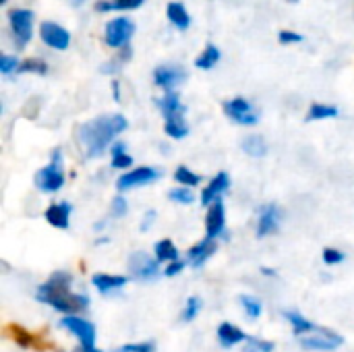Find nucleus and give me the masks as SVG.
Here are the masks:
<instances>
[{
	"label": "nucleus",
	"instance_id": "nucleus-1",
	"mask_svg": "<svg viewBox=\"0 0 354 352\" xmlns=\"http://www.w3.org/2000/svg\"><path fill=\"white\" fill-rule=\"evenodd\" d=\"M71 282H73V276L66 274V272L52 274L50 280L37 288V301L44 303V305L54 307L56 311H60L64 315L81 313L83 309H87L89 299L85 295L73 293L71 290Z\"/></svg>",
	"mask_w": 354,
	"mask_h": 352
},
{
	"label": "nucleus",
	"instance_id": "nucleus-2",
	"mask_svg": "<svg viewBox=\"0 0 354 352\" xmlns=\"http://www.w3.org/2000/svg\"><path fill=\"white\" fill-rule=\"evenodd\" d=\"M127 127L129 122L122 114H104L79 127V141L83 143L89 158H97L106 151L116 135L127 131Z\"/></svg>",
	"mask_w": 354,
	"mask_h": 352
},
{
	"label": "nucleus",
	"instance_id": "nucleus-3",
	"mask_svg": "<svg viewBox=\"0 0 354 352\" xmlns=\"http://www.w3.org/2000/svg\"><path fill=\"white\" fill-rule=\"evenodd\" d=\"M35 185L41 193H56L62 189L64 185V172H62V164H60V151L56 149L52 156V162L41 168L35 176Z\"/></svg>",
	"mask_w": 354,
	"mask_h": 352
},
{
	"label": "nucleus",
	"instance_id": "nucleus-4",
	"mask_svg": "<svg viewBox=\"0 0 354 352\" xmlns=\"http://www.w3.org/2000/svg\"><path fill=\"white\" fill-rule=\"evenodd\" d=\"M8 21L12 29V37L19 48H25L33 35V10L27 8H12L8 10Z\"/></svg>",
	"mask_w": 354,
	"mask_h": 352
},
{
	"label": "nucleus",
	"instance_id": "nucleus-5",
	"mask_svg": "<svg viewBox=\"0 0 354 352\" xmlns=\"http://www.w3.org/2000/svg\"><path fill=\"white\" fill-rule=\"evenodd\" d=\"M135 33V23L127 17H116L106 25V44L110 48H124L129 46Z\"/></svg>",
	"mask_w": 354,
	"mask_h": 352
},
{
	"label": "nucleus",
	"instance_id": "nucleus-6",
	"mask_svg": "<svg viewBox=\"0 0 354 352\" xmlns=\"http://www.w3.org/2000/svg\"><path fill=\"white\" fill-rule=\"evenodd\" d=\"M224 114L245 127H253L259 122V114L255 112V108L245 100V98H232L228 102H224Z\"/></svg>",
	"mask_w": 354,
	"mask_h": 352
},
{
	"label": "nucleus",
	"instance_id": "nucleus-7",
	"mask_svg": "<svg viewBox=\"0 0 354 352\" xmlns=\"http://www.w3.org/2000/svg\"><path fill=\"white\" fill-rule=\"evenodd\" d=\"M344 344V338L330 330H315L309 336L301 338V346L305 351H336Z\"/></svg>",
	"mask_w": 354,
	"mask_h": 352
},
{
	"label": "nucleus",
	"instance_id": "nucleus-8",
	"mask_svg": "<svg viewBox=\"0 0 354 352\" xmlns=\"http://www.w3.org/2000/svg\"><path fill=\"white\" fill-rule=\"evenodd\" d=\"M129 272L135 280L149 282L160 274V261L149 257L145 251H139L129 259Z\"/></svg>",
	"mask_w": 354,
	"mask_h": 352
},
{
	"label": "nucleus",
	"instance_id": "nucleus-9",
	"mask_svg": "<svg viewBox=\"0 0 354 352\" xmlns=\"http://www.w3.org/2000/svg\"><path fill=\"white\" fill-rule=\"evenodd\" d=\"M60 326L66 328L79 342L83 349H93L95 344V326L85 322L83 317H73V315H66L60 319Z\"/></svg>",
	"mask_w": 354,
	"mask_h": 352
},
{
	"label": "nucleus",
	"instance_id": "nucleus-10",
	"mask_svg": "<svg viewBox=\"0 0 354 352\" xmlns=\"http://www.w3.org/2000/svg\"><path fill=\"white\" fill-rule=\"evenodd\" d=\"M158 178H160V172H158L156 168L141 166V168H133V170L124 172V174L118 178L116 187H118L120 191H129V189H135V187L149 185V183H153V180H158Z\"/></svg>",
	"mask_w": 354,
	"mask_h": 352
},
{
	"label": "nucleus",
	"instance_id": "nucleus-11",
	"mask_svg": "<svg viewBox=\"0 0 354 352\" xmlns=\"http://www.w3.org/2000/svg\"><path fill=\"white\" fill-rule=\"evenodd\" d=\"M187 79V71L178 64H160L153 71V83L166 91H172L176 85H180Z\"/></svg>",
	"mask_w": 354,
	"mask_h": 352
},
{
	"label": "nucleus",
	"instance_id": "nucleus-12",
	"mask_svg": "<svg viewBox=\"0 0 354 352\" xmlns=\"http://www.w3.org/2000/svg\"><path fill=\"white\" fill-rule=\"evenodd\" d=\"M39 35H41L44 44H48L54 50H66L71 46V33L64 27H60L58 23L44 21L39 25Z\"/></svg>",
	"mask_w": 354,
	"mask_h": 352
},
{
	"label": "nucleus",
	"instance_id": "nucleus-13",
	"mask_svg": "<svg viewBox=\"0 0 354 352\" xmlns=\"http://www.w3.org/2000/svg\"><path fill=\"white\" fill-rule=\"evenodd\" d=\"M280 220H282V216H280L278 205H274V203L263 205L257 216V237L263 239V237L274 234L280 228Z\"/></svg>",
	"mask_w": 354,
	"mask_h": 352
},
{
	"label": "nucleus",
	"instance_id": "nucleus-14",
	"mask_svg": "<svg viewBox=\"0 0 354 352\" xmlns=\"http://www.w3.org/2000/svg\"><path fill=\"white\" fill-rule=\"evenodd\" d=\"M224 224H226V212H224V201L218 199L209 205L207 210V218H205V230H207V237L209 239H216L222 230H224Z\"/></svg>",
	"mask_w": 354,
	"mask_h": 352
},
{
	"label": "nucleus",
	"instance_id": "nucleus-15",
	"mask_svg": "<svg viewBox=\"0 0 354 352\" xmlns=\"http://www.w3.org/2000/svg\"><path fill=\"white\" fill-rule=\"evenodd\" d=\"M228 187H230L228 174H226V172H220V174L203 189V193H201V203H203V205H212L214 201L222 199V193H224Z\"/></svg>",
	"mask_w": 354,
	"mask_h": 352
},
{
	"label": "nucleus",
	"instance_id": "nucleus-16",
	"mask_svg": "<svg viewBox=\"0 0 354 352\" xmlns=\"http://www.w3.org/2000/svg\"><path fill=\"white\" fill-rule=\"evenodd\" d=\"M44 218L50 226L64 230L71 224V205L68 203H54L46 210Z\"/></svg>",
	"mask_w": 354,
	"mask_h": 352
},
{
	"label": "nucleus",
	"instance_id": "nucleus-17",
	"mask_svg": "<svg viewBox=\"0 0 354 352\" xmlns=\"http://www.w3.org/2000/svg\"><path fill=\"white\" fill-rule=\"evenodd\" d=\"M216 241L214 239H203L201 243H197L195 247H191V251H189V261H191V266L193 268H201L214 253H216Z\"/></svg>",
	"mask_w": 354,
	"mask_h": 352
},
{
	"label": "nucleus",
	"instance_id": "nucleus-18",
	"mask_svg": "<svg viewBox=\"0 0 354 352\" xmlns=\"http://www.w3.org/2000/svg\"><path fill=\"white\" fill-rule=\"evenodd\" d=\"M91 282L102 295H110V293L120 290L129 282V278L127 276H114V274H95L91 278Z\"/></svg>",
	"mask_w": 354,
	"mask_h": 352
},
{
	"label": "nucleus",
	"instance_id": "nucleus-19",
	"mask_svg": "<svg viewBox=\"0 0 354 352\" xmlns=\"http://www.w3.org/2000/svg\"><path fill=\"white\" fill-rule=\"evenodd\" d=\"M218 340L224 349H232L241 342L247 340V334L239 328V326H232L228 322H224L220 328H218Z\"/></svg>",
	"mask_w": 354,
	"mask_h": 352
},
{
	"label": "nucleus",
	"instance_id": "nucleus-20",
	"mask_svg": "<svg viewBox=\"0 0 354 352\" xmlns=\"http://www.w3.org/2000/svg\"><path fill=\"white\" fill-rule=\"evenodd\" d=\"M158 108L162 110L164 118H170V116H174V114L185 112V106L180 104V98H178L176 91H166L164 98L158 100Z\"/></svg>",
	"mask_w": 354,
	"mask_h": 352
},
{
	"label": "nucleus",
	"instance_id": "nucleus-21",
	"mask_svg": "<svg viewBox=\"0 0 354 352\" xmlns=\"http://www.w3.org/2000/svg\"><path fill=\"white\" fill-rule=\"evenodd\" d=\"M164 131H166V135L172 137V139H183V137H187V135H189V124H187L185 112L166 118Z\"/></svg>",
	"mask_w": 354,
	"mask_h": 352
},
{
	"label": "nucleus",
	"instance_id": "nucleus-22",
	"mask_svg": "<svg viewBox=\"0 0 354 352\" xmlns=\"http://www.w3.org/2000/svg\"><path fill=\"white\" fill-rule=\"evenodd\" d=\"M284 317L288 319V324L292 326V332H295L299 338H303L305 334L317 330V328H315L303 313H299V311H284Z\"/></svg>",
	"mask_w": 354,
	"mask_h": 352
},
{
	"label": "nucleus",
	"instance_id": "nucleus-23",
	"mask_svg": "<svg viewBox=\"0 0 354 352\" xmlns=\"http://www.w3.org/2000/svg\"><path fill=\"white\" fill-rule=\"evenodd\" d=\"M166 15H168V19H170V23H174L178 29H189V25H191V17H189V12H187V8H185V4H180V2H170L168 6H166Z\"/></svg>",
	"mask_w": 354,
	"mask_h": 352
},
{
	"label": "nucleus",
	"instance_id": "nucleus-24",
	"mask_svg": "<svg viewBox=\"0 0 354 352\" xmlns=\"http://www.w3.org/2000/svg\"><path fill=\"white\" fill-rule=\"evenodd\" d=\"M143 0H97L93 8L97 12H110V10H133L139 8Z\"/></svg>",
	"mask_w": 354,
	"mask_h": 352
},
{
	"label": "nucleus",
	"instance_id": "nucleus-25",
	"mask_svg": "<svg viewBox=\"0 0 354 352\" xmlns=\"http://www.w3.org/2000/svg\"><path fill=\"white\" fill-rule=\"evenodd\" d=\"M153 251H156V259L162 261V263H174V261H178V249L174 247V243L170 239L158 241L156 247H153Z\"/></svg>",
	"mask_w": 354,
	"mask_h": 352
},
{
	"label": "nucleus",
	"instance_id": "nucleus-26",
	"mask_svg": "<svg viewBox=\"0 0 354 352\" xmlns=\"http://www.w3.org/2000/svg\"><path fill=\"white\" fill-rule=\"evenodd\" d=\"M241 147H243V151L249 154L251 158H263L266 151H268L266 139H263L261 135H249V137H245L243 143H241Z\"/></svg>",
	"mask_w": 354,
	"mask_h": 352
},
{
	"label": "nucleus",
	"instance_id": "nucleus-27",
	"mask_svg": "<svg viewBox=\"0 0 354 352\" xmlns=\"http://www.w3.org/2000/svg\"><path fill=\"white\" fill-rule=\"evenodd\" d=\"M6 334L12 338V342L21 349H31L35 344V336L29 334L23 326H17V324H10L6 326Z\"/></svg>",
	"mask_w": 354,
	"mask_h": 352
},
{
	"label": "nucleus",
	"instance_id": "nucleus-28",
	"mask_svg": "<svg viewBox=\"0 0 354 352\" xmlns=\"http://www.w3.org/2000/svg\"><path fill=\"white\" fill-rule=\"evenodd\" d=\"M220 50L214 46V44H207L205 46V50L197 56V60H195V66L197 68H201V71H209V68H214L216 64H218V60H220Z\"/></svg>",
	"mask_w": 354,
	"mask_h": 352
},
{
	"label": "nucleus",
	"instance_id": "nucleus-29",
	"mask_svg": "<svg viewBox=\"0 0 354 352\" xmlns=\"http://www.w3.org/2000/svg\"><path fill=\"white\" fill-rule=\"evenodd\" d=\"M340 112L336 106H328V104H313L309 108L307 120H326V118H336Z\"/></svg>",
	"mask_w": 354,
	"mask_h": 352
},
{
	"label": "nucleus",
	"instance_id": "nucleus-30",
	"mask_svg": "<svg viewBox=\"0 0 354 352\" xmlns=\"http://www.w3.org/2000/svg\"><path fill=\"white\" fill-rule=\"evenodd\" d=\"M174 180L180 185V187H197L199 183H201V176L199 174H195L191 168H187V166H178L176 168V172H174Z\"/></svg>",
	"mask_w": 354,
	"mask_h": 352
},
{
	"label": "nucleus",
	"instance_id": "nucleus-31",
	"mask_svg": "<svg viewBox=\"0 0 354 352\" xmlns=\"http://www.w3.org/2000/svg\"><path fill=\"white\" fill-rule=\"evenodd\" d=\"M133 166V158L124 151V143H116L112 147V168H131Z\"/></svg>",
	"mask_w": 354,
	"mask_h": 352
},
{
	"label": "nucleus",
	"instance_id": "nucleus-32",
	"mask_svg": "<svg viewBox=\"0 0 354 352\" xmlns=\"http://www.w3.org/2000/svg\"><path fill=\"white\" fill-rule=\"evenodd\" d=\"M241 305H243L245 313H247L251 319H257V317L261 315V311H263L261 301L255 299V297H249V295H243V297H241Z\"/></svg>",
	"mask_w": 354,
	"mask_h": 352
},
{
	"label": "nucleus",
	"instance_id": "nucleus-33",
	"mask_svg": "<svg viewBox=\"0 0 354 352\" xmlns=\"http://www.w3.org/2000/svg\"><path fill=\"white\" fill-rule=\"evenodd\" d=\"M17 73H37V75H46L48 73V64L41 58H27V60L21 62V66H19Z\"/></svg>",
	"mask_w": 354,
	"mask_h": 352
},
{
	"label": "nucleus",
	"instance_id": "nucleus-34",
	"mask_svg": "<svg viewBox=\"0 0 354 352\" xmlns=\"http://www.w3.org/2000/svg\"><path fill=\"white\" fill-rule=\"evenodd\" d=\"M170 199H172L174 203H185V205H189V203L195 201V195H193V191H191L189 187H176V189L170 191Z\"/></svg>",
	"mask_w": 354,
	"mask_h": 352
},
{
	"label": "nucleus",
	"instance_id": "nucleus-35",
	"mask_svg": "<svg viewBox=\"0 0 354 352\" xmlns=\"http://www.w3.org/2000/svg\"><path fill=\"white\" fill-rule=\"evenodd\" d=\"M199 311H201V299L191 297V299L187 301L185 309H183V319H185V322H193V319L199 315Z\"/></svg>",
	"mask_w": 354,
	"mask_h": 352
},
{
	"label": "nucleus",
	"instance_id": "nucleus-36",
	"mask_svg": "<svg viewBox=\"0 0 354 352\" xmlns=\"http://www.w3.org/2000/svg\"><path fill=\"white\" fill-rule=\"evenodd\" d=\"M274 342L270 340H259V338H247V349L245 352H272Z\"/></svg>",
	"mask_w": 354,
	"mask_h": 352
},
{
	"label": "nucleus",
	"instance_id": "nucleus-37",
	"mask_svg": "<svg viewBox=\"0 0 354 352\" xmlns=\"http://www.w3.org/2000/svg\"><path fill=\"white\" fill-rule=\"evenodd\" d=\"M344 259H346V255L340 249H334V247L324 249V263L326 266H336V263H342Z\"/></svg>",
	"mask_w": 354,
	"mask_h": 352
},
{
	"label": "nucleus",
	"instance_id": "nucleus-38",
	"mask_svg": "<svg viewBox=\"0 0 354 352\" xmlns=\"http://www.w3.org/2000/svg\"><path fill=\"white\" fill-rule=\"evenodd\" d=\"M19 66H21V62L15 58V56H0V71H2V75H10L12 71H19Z\"/></svg>",
	"mask_w": 354,
	"mask_h": 352
},
{
	"label": "nucleus",
	"instance_id": "nucleus-39",
	"mask_svg": "<svg viewBox=\"0 0 354 352\" xmlns=\"http://www.w3.org/2000/svg\"><path fill=\"white\" fill-rule=\"evenodd\" d=\"M278 39H280V44L288 46V44H299V41H303L305 37H303L301 33H295V31L284 29V31H280V33H278Z\"/></svg>",
	"mask_w": 354,
	"mask_h": 352
},
{
	"label": "nucleus",
	"instance_id": "nucleus-40",
	"mask_svg": "<svg viewBox=\"0 0 354 352\" xmlns=\"http://www.w3.org/2000/svg\"><path fill=\"white\" fill-rule=\"evenodd\" d=\"M116 352H153V344L151 342H139V344H127Z\"/></svg>",
	"mask_w": 354,
	"mask_h": 352
},
{
	"label": "nucleus",
	"instance_id": "nucleus-41",
	"mask_svg": "<svg viewBox=\"0 0 354 352\" xmlns=\"http://www.w3.org/2000/svg\"><path fill=\"white\" fill-rule=\"evenodd\" d=\"M112 216L114 218H122L124 214H127V201L122 199V197H116L114 201H112Z\"/></svg>",
	"mask_w": 354,
	"mask_h": 352
},
{
	"label": "nucleus",
	"instance_id": "nucleus-42",
	"mask_svg": "<svg viewBox=\"0 0 354 352\" xmlns=\"http://www.w3.org/2000/svg\"><path fill=\"white\" fill-rule=\"evenodd\" d=\"M183 268H185V263H183V261L168 263V268H166V276H176V274H180V272H183Z\"/></svg>",
	"mask_w": 354,
	"mask_h": 352
},
{
	"label": "nucleus",
	"instance_id": "nucleus-43",
	"mask_svg": "<svg viewBox=\"0 0 354 352\" xmlns=\"http://www.w3.org/2000/svg\"><path fill=\"white\" fill-rule=\"evenodd\" d=\"M153 218H156V212H149V214H145V220H143V224H141V230H147V226H151Z\"/></svg>",
	"mask_w": 354,
	"mask_h": 352
},
{
	"label": "nucleus",
	"instance_id": "nucleus-44",
	"mask_svg": "<svg viewBox=\"0 0 354 352\" xmlns=\"http://www.w3.org/2000/svg\"><path fill=\"white\" fill-rule=\"evenodd\" d=\"M75 352H100V351H95V346H93V349H83V346H81L79 351H75Z\"/></svg>",
	"mask_w": 354,
	"mask_h": 352
},
{
	"label": "nucleus",
	"instance_id": "nucleus-45",
	"mask_svg": "<svg viewBox=\"0 0 354 352\" xmlns=\"http://www.w3.org/2000/svg\"><path fill=\"white\" fill-rule=\"evenodd\" d=\"M68 2H71L73 6H81V4H83L85 0H68Z\"/></svg>",
	"mask_w": 354,
	"mask_h": 352
},
{
	"label": "nucleus",
	"instance_id": "nucleus-46",
	"mask_svg": "<svg viewBox=\"0 0 354 352\" xmlns=\"http://www.w3.org/2000/svg\"><path fill=\"white\" fill-rule=\"evenodd\" d=\"M0 4H6V0H0Z\"/></svg>",
	"mask_w": 354,
	"mask_h": 352
},
{
	"label": "nucleus",
	"instance_id": "nucleus-47",
	"mask_svg": "<svg viewBox=\"0 0 354 352\" xmlns=\"http://www.w3.org/2000/svg\"><path fill=\"white\" fill-rule=\"evenodd\" d=\"M288 2H299V0H288Z\"/></svg>",
	"mask_w": 354,
	"mask_h": 352
}]
</instances>
